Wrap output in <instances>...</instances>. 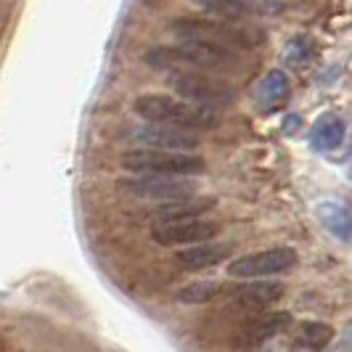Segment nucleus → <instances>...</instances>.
Listing matches in <instances>:
<instances>
[{
    "instance_id": "obj_1",
    "label": "nucleus",
    "mask_w": 352,
    "mask_h": 352,
    "mask_svg": "<svg viewBox=\"0 0 352 352\" xmlns=\"http://www.w3.org/2000/svg\"><path fill=\"white\" fill-rule=\"evenodd\" d=\"M170 35L180 43H204L214 48H257L267 35L260 27H252L244 21H226V19H201V16H180L170 21Z\"/></svg>"
},
{
    "instance_id": "obj_2",
    "label": "nucleus",
    "mask_w": 352,
    "mask_h": 352,
    "mask_svg": "<svg viewBox=\"0 0 352 352\" xmlns=\"http://www.w3.org/2000/svg\"><path fill=\"white\" fill-rule=\"evenodd\" d=\"M143 61L154 69L173 72H233L239 69V56L226 48H214L204 43H177V45H157L148 48Z\"/></svg>"
},
{
    "instance_id": "obj_3",
    "label": "nucleus",
    "mask_w": 352,
    "mask_h": 352,
    "mask_svg": "<svg viewBox=\"0 0 352 352\" xmlns=\"http://www.w3.org/2000/svg\"><path fill=\"white\" fill-rule=\"evenodd\" d=\"M135 114L148 124H167L177 130H210L220 122V114L207 106H196L188 101H180L175 96H162V93H146L135 98Z\"/></svg>"
},
{
    "instance_id": "obj_4",
    "label": "nucleus",
    "mask_w": 352,
    "mask_h": 352,
    "mask_svg": "<svg viewBox=\"0 0 352 352\" xmlns=\"http://www.w3.org/2000/svg\"><path fill=\"white\" fill-rule=\"evenodd\" d=\"M120 162L130 175L194 177L204 175L207 170V162L196 154H173V151H151V148H127Z\"/></svg>"
},
{
    "instance_id": "obj_5",
    "label": "nucleus",
    "mask_w": 352,
    "mask_h": 352,
    "mask_svg": "<svg viewBox=\"0 0 352 352\" xmlns=\"http://www.w3.org/2000/svg\"><path fill=\"white\" fill-rule=\"evenodd\" d=\"M167 88L175 93V98L188 101L196 106H226L236 98V90L230 88V82L217 80L201 72H170L167 74Z\"/></svg>"
},
{
    "instance_id": "obj_6",
    "label": "nucleus",
    "mask_w": 352,
    "mask_h": 352,
    "mask_svg": "<svg viewBox=\"0 0 352 352\" xmlns=\"http://www.w3.org/2000/svg\"><path fill=\"white\" fill-rule=\"evenodd\" d=\"M297 265V252L292 247H276L244 254L228 263V273L233 278H244V281H267L270 276H281L286 270H292Z\"/></svg>"
},
{
    "instance_id": "obj_7",
    "label": "nucleus",
    "mask_w": 352,
    "mask_h": 352,
    "mask_svg": "<svg viewBox=\"0 0 352 352\" xmlns=\"http://www.w3.org/2000/svg\"><path fill=\"white\" fill-rule=\"evenodd\" d=\"M124 194L135 199H151L159 204L191 199L196 196V183L191 177H167V175H130L117 183Z\"/></svg>"
},
{
    "instance_id": "obj_8",
    "label": "nucleus",
    "mask_w": 352,
    "mask_h": 352,
    "mask_svg": "<svg viewBox=\"0 0 352 352\" xmlns=\"http://www.w3.org/2000/svg\"><path fill=\"white\" fill-rule=\"evenodd\" d=\"M130 141L135 148H151V151H173V154H194L199 148V135L188 130H177L167 124H141L130 133Z\"/></svg>"
},
{
    "instance_id": "obj_9",
    "label": "nucleus",
    "mask_w": 352,
    "mask_h": 352,
    "mask_svg": "<svg viewBox=\"0 0 352 352\" xmlns=\"http://www.w3.org/2000/svg\"><path fill=\"white\" fill-rule=\"evenodd\" d=\"M286 294V286L281 281H247L241 286H226V300L233 313H265L270 305L281 300Z\"/></svg>"
},
{
    "instance_id": "obj_10",
    "label": "nucleus",
    "mask_w": 352,
    "mask_h": 352,
    "mask_svg": "<svg viewBox=\"0 0 352 352\" xmlns=\"http://www.w3.org/2000/svg\"><path fill=\"white\" fill-rule=\"evenodd\" d=\"M220 226L212 220H191V223H175V226H154L151 241L159 247H199L210 244L212 236H217Z\"/></svg>"
},
{
    "instance_id": "obj_11",
    "label": "nucleus",
    "mask_w": 352,
    "mask_h": 352,
    "mask_svg": "<svg viewBox=\"0 0 352 352\" xmlns=\"http://www.w3.org/2000/svg\"><path fill=\"white\" fill-rule=\"evenodd\" d=\"M292 326V316L283 313V310H265L260 316H254L247 326L236 334V344L244 347V350H252V347H260L267 339L283 334L286 329Z\"/></svg>"
},
{
    "instance_id": "obj_12",
    "label": "nucleus",
    "mask_w": 352,
    "mask_h": 352,
    "mask_svg": "<svg viewBox=\"0 0 352 352\" xmlns=\"http://www.w3.org/2000/svg\"><path fill=\"white\" fill-rule=\"evenodd\" d=\"M214 207L212 196H191V199H177V201H167V204H157L151 210V220L154 226H175V223H191V220H201L207 212Z\"/></svg>"
},
{
    "instance_id": "obj_13",
    "label": "nucleus",
    "mask_w": 352,
    "mask_h": 352,
    "mask_svg": "<svg viewBox=\"0 0 352 352\" xmlns=\"http://www.w3.org/2000/svg\"><path fill=\"white\" fill-rule=\"evenodd\" d=\"M230 244H199V247H188L175 252V263L183 270H204V267H214L220 265L230 254Z\"/></svg>"
},
{
    "instance_id": "obj_14",
    "label": "nucleus",
    "mask_w": 352,
    "mask_h": 352,
    "mask_svg": "<svg viewBox=\"0 0 352 352\" xmlns=\"http://www.w3.org/2000/svg\"><path fill=\"white\" fill-rule=\"evenodd\" d=\"M344 135H347V124L342 117L336 114H326L320 117L313 130H310V146L316 151H334L344 143Z\"/></svg>"
},
{
    "instance_id": "obj_15",
    "label": "nucleus",
    "mask_w": 352,
    "mask_h": 352,
    "mask_svg": "<svg viewBox=\"0 0 352 352\" xmlns=\"http://www.w3.org/2000/svg\"><path fill=\"white\" fill-rule=\"evenodd\" d=\"M289 93H292V80H289V74L283 69H273V72H267L263 80L257 82L254 98H257V104H263L270 109V106L283 104V101L289 98Z\"/></svg>"
},
{
    "instance_id": "obj_16",
    "label": "nucleus",
    "mask_w": 352,
    "mask_h": 352,
    "mask_svg": "<svg viewBox=\"0 0 352 352\" xmlns=\"http://www.w3.org/2000/svg\"><path fill=\"white\" fill-rule=\"evenodd\" d=\"M318 217H320V223L331 230L336 239H342V241H350L352 239V217L347 207L334 204V201L331 204H320L318 207Z\"/></svg>"
},
{
    "instance_id": "obj_17",
    "label": "nucleus",
    "mask_w": 352,
    "mask_h": 352,
    "mask_svg": "<svg viewBox=\"0 0 352 352\" xmlns=\"http://www.w3.org/2000/svg\"><path fill=\"white\" fill-rule=\"evenodd\" d=\"M226 294V286L217 281H196L175 292V302L180 305H207Z\"/></svg>"
},
{
    "instance_id": "obj_18",
    "label": "nucleus",
    "mask_w": 352,
    "mask_h": 352,
    "mask_svg": "<svg viewBox=\"0 0 352 352\" xmlns=\"http://www.w3.org/2000/svg\"><path fill=\"white\" fill-rule=\"evenodd\" d=\"M331 339H334V329L329 323H320V320L302 323L300 336H297V342H300L302 347H307V350H323V347L331 344Z\"/></svg>"
},
{
    "instance_id": "obj_19",
    "label": "nucleus",
    "mask_w": 352,
    "mask_h": 352,
    "mask_svg": "<svg viewBox=\"0 0 352 352\" xmlns=\"http://www.w3.org/2000/svg\"><path fill=\"white\" fill-rule=\"evenodd\" d=\"M313 53H316V45H313L310 37H294V40H289V45L283 48V61H286L289 67H294V69H302V67L310 64Z\"/></svg>"
},
{
    "instance_id": "obj_20",
    "label": "nucleus",
    "mask_w": 352,
    "mask_h": 352,
    "mask_svg": "<svg viewBox=\"0 0 352 352\" xmlns=\"http://www.w3.org/2000/svg\"><path fill=\"white\" fill-rule=\"evenodd\" d=\"M300 122H302L300 114H292V117H286V122H283V130L292 135V133H297V130H300Z\"/></svg>"
},
{
    "instance_id": "obj_21",
    "label": "nucleus",
    "mask_w": 352,
    "mask_h": 352,
    "mask_svg": "<svg viewBox=\"0 0 352 352\" xmlns=\"http://www.w3.org/2000/svg\"><path fill=\"white\" fill-rule=\"evenodd\" d=\"M241 352H270V350H265V347H252V350H241Z\"/></svg>"
},
{
    "instance_id": "obj_22",
    "label": "nucleus",
    "mask_w": 352,
    "mask_h": 352,
    "mask_svg": "<svg viewBox=\"0 0 352 352\" xmlns=\"http://www.w3.org/2000/svg\"><path fill=\"white\" fill-rule=\"evenodd\" d=\"M347 210H350V217H352V204H350V207H347Z\"/></svg>"
}]
</instances>
